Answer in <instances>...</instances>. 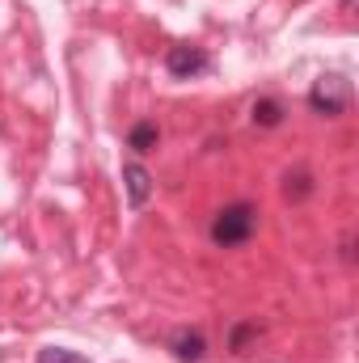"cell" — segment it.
<instances>
[{
	"instance_id": "cell-1",
	"label": "cell",
	"mask_w": 359,
	"mask_h": 363,
	"mask_svg": "<svg viewBox=\"0 0 359 363\" xmlns=\"http://www.w3.org/2000/svg\"><path fill=\"white\" fill-rule=\"evenodd\" d=\"M254 233H258V207L245 203V199L220 207L216 220H211V245H220V250H237V245H245Z\"/></svg>"
},
{
	"instance_id": "cell-2",
	"label": "cell",
	"mask_w": 359,
	"mask_h": 363,
	"mask_svg": "<svg viewBox=\"0 0 359 363\" xmlns=\"http://www.w3.org/2000/svg\"><path fill=\"white\" fill-rule=\"evenodd\" d=\"M347 106H351V81H347V77L326 72V77L313 81V89H309V110H313V114H321V118H338Z\"/></svg>"
},
{
	"instance_id": "cell-3",
	"label": "cell",
	"mask_w": 359,
	"mask_h": 363,
	"mask_svg": "<svg viewBox=\"0 0 359 363\" xmlns=\"http://www.w3.org/2000/svg\"><path fill=\"white\" fill-rule=\"evenodd\" d=\"M207 68H211V55H207L203 47H190V43L170 47V55H165V72L178 77V81H194V77H203Z\"/></svg>"
},
{
	"instance_id": "cell-4",
	"label": "cell",
	"mask_w": 359,
	"mask_h": 363,
	"mask_svg": "<svg viewBox=\"0 0 359 363\" xmlns=\"http://www.w3.org/2000/svg\"><path fill=\"white\" fill-rule=\"evenodd\" d=\"M123 190H127V207L144 211L148 199H153V190H157V182H153V174L140 161H123Z\"/></svg>"
},
{
	"instance_id": "cell-5",
	"label": "cell",
	"mask_w": 359,
	"mask_h": 363,
	"mask_svg": "<svg viewBox=\"0 0 359 363\" xmlns=\"http://www.w3.org/2000/svg\"><path fill=\"white\" fill-rule=\"evenodd\" d=\"M170 351H174L178 363H199L207 355V338H203V330H178L170 338Z\"/></svg>"
},
{
	"instance_id": "cell-6",
	"label": "cell",
	"mask_w": 359,
	"mask_h": 363,
	"mask_svg": "<svg viewBox=\"0 0 359 363\" xmlns=\"http://www.w3.org/2000/svg\"><path fill=\"white\" fill-rule=\"evenodd\" d=\"M283 114H287V110H283V101H279V97H258V101H254V110H250L254 127H267V131L283 123Z\"/></svg>"
},
{
	"instance_id": "cell-7",
	"label": "cell",
	"mask_w": 359,
	"mask_h": 363,
	"mask_svg": "<svg viewBox=\"0 0 359 363\" xmlns=\"http://www.w3.org/2000/svg\"><path fill=\"white\" fill-rule=\"evenodd\" d=\"M157 140H161V127H157V123H136L131 135H127V148H131L136 157H144V152L157 148Z\"/></svg>"
},
{
	"instance_id": "cell-8",
	"label": "cell",
	"mask_w": 359,
	"mask_h": 363,
	"mask_svg": "<svg viewBox=\"0 0 359 363\" xmlns=\"http://www.w3.org/2000/svg\"><path fill=\"white\" fill-rule=\"evenodd\" d=\"M309 194H313V174H309V169H287V174H283V199L300 203V199H309Z\"/></svg>"
},
{
	"instance_id": "cell-9",
	"label": "cell",
	"mask_w": 359,
	"mask_h": 363,
	"mask_svg": "<svg viewBox=\"0 0 359 363\" xmlns=\"http://www.w3.org/2000/svg\"><path fill=\"white\" fill-rule=\"evenodd\" d=\"M258 334H263V325H258V321H237V325L228 330V351H237V355H241Z\"/></svg>"
},
{
	"instance_id": "cell-10",
	"label": "cell",
	"mask_w": 359,
	"mask_h": 363,
	"mask_svg": "<svg viewBox=\"0 0 359 363\" xmlns=\"http://www.w3.org/2000/svg\"><path fill=\"white\" fill-rule=\"evenodd\" d=\"M38 363H89V359L77 355V351H68V347H43L38 351Z\"/></svg>"
},
{
	"instance_id": "cell-11",
	"label": "cell",
	"mask_w": 359,
	"mask_h": 363,
	"mask_svg": "<svg viewBox=\"0 0 359 363\" xmlns=\"http://www.w3.org/2000/svg\"><path fill=\"white\" fill-rule=\"evenodd\" d=\"M343 258L355 262V241H351V237H343Z\"/></svg>"
}]
</instances>
